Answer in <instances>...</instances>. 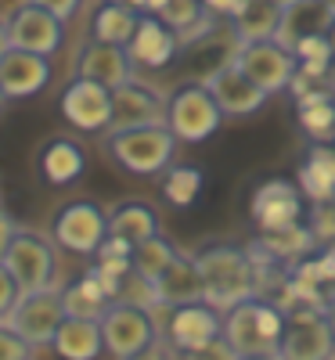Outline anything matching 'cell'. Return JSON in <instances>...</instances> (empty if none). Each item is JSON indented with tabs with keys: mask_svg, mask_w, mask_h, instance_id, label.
<instances>
[{
	"mask_svg": "<svg viewBox=\"0 0 335 360\" xmlns=\"http://www.w3.org/2000/svg\"><path fill=\"white\" fill-rule=\"evenodd\" d=\"M127 4H130L134 11H144V4H148V0H127Z\"/></svg>",
	"mask_w": 335,
	"mask_h": 360,
	"instance_id": "obj_43",
	"label": "cell"
},
{
	"mask_svg": "<svg viewBox=\"0 0 335 360\" xmlns=\"http://www.w3.org/2000/svg\"><path fill=\"white\" fill-rule=\"evenodd\" d=\"M331 144H335V137H331Z\"/></svg>",
	"mask_w": 335,
	"mask_h": 360,
	"instance_id": "obj_51",
	"label": "cell"
},
{
	"mask_svg": "<svg viewBox=\"0 0 335 360\" xmlns=\"http://www.w3.org/2000/svg\"><path fill=\"white\" fill-rule=\"evenodd\" d=\"M101 339H105V353L112 360H127L141 349H148L151 342H159V321L148 307L137 303H123V299H112L105 317H101Z\"/></svg>",
	"mask_w": 335,
	"mask_h": 360,
	"instance_id": "obj_6",
	"label": "cell"
},
{
	"mask_svg": "<svg viewBox=\"0 0 335 360\" xmlns=\"http://www.w3.org/2000/svg\"><path fill=\"white\" fill-rule=\"evenodd\" d=\"M51 76H54L51 58H44V54L11 47L4 58H0V90H4L8 101L37 98L40 90L51 83Z\"/></svg>",
	"mask_w": 335,
	"mask_h": 360,
	"instance_id": "obj_17",
	"label": "cell"
},
{
	"mask_svg": "<svg viewBox=\"0 0 335 360\" xmlns=\"http://www.w3.org/2000/svg\"><path fill=\"white\" fill-rule=\"evenodd\" d=\"M285 332V310L267 295L241 299L231 310H224V335L231 346L249 356V353H274Z\"/></svg>",
	"mask_w": 335,
	"mask_h": 360,
	"instance_id": "obj_3",
	"label": "cell"
},
{
	"mask_svg": "<svg viewBox=\"0 0 335 360\" xmlns=\"http://www.w3.org/2000/svg\"><path fill=\"white\" fill-rule=\"evenodd\" d=\"M37 169H40V176L47 180V184L65 188V184H72V180L83 176V169H87V152H83V144L72 141V137H54V141H47V144L40 148Z\"/></svg>",
	"mask_w": 335,
	"mask_h": 360,
	"instance_id": "obj_23",
	"label": "cell"
},
{
	"mask_svg": "<svg viewBox=\"0 0 335 360\" xmlns=\"http://www.w3.org/2000/svg\"><path fill=\"white\" fill-rule=\"evenodd\" d=\"M177 137L166 123L151 127H130V130H108L105 134V152L108 159L130 173V176H163L173 166L177 155Z\"/></svg>",
	"mask_w": 335,
	"mask_h": 360,
	"instance_id": "obj_2",
	"label": "cell"
},
{
	"mask_svg": "<svg viewBox=\"0 0 335 360\" xmlns=\"http://www.w3.org/2000/svg\"><path fill=\"white\" fill-rule=\"evenodd\" d=\"M127 360H177V353L170 349L166 339H159V342H151L148 349H141V353H134V356H127Z\"/></svg>",
	"mask_w": 335,
	"mask_h": 360,
	"instance_id": "obj_36",
	"label": "cell"
},
{
	"mask_svg": "<svg viewBox=\"0 0 335 360\" xmlns=\"http://www.w3.org/2000/svg\"><path fill=\"white\" fill-rule=\"evenodd\" d=\"M317 245V234L310 224H292V227H278V231H260V238L249 245L267 266H296L299 259H307L310 249Z\"/></svg>",
	"mask_w": 335,
	"mask_h": 360,
	"instance_id": "obj_20",
	"label": "cell"
},
{
	"mask_svg": "<svg viewBox=\"0 0 335 360\" xmlns=\"http://www.w3.org/2000/svg\"><path fill=\"white\" fill-rule=\"evenodd\" d=\"M224 112L206 83H180L166 98V127L180 144H202L220 130Z\"/></svg>",
	"mask_w": 335,
	"mask_h": 360,
	"instance_id": "obj_4",
	"label": "cell"
},
{
	"mask_svg": "<svg viewBox=\"0 0 335 360\" xmlns=\"http://www.w3.org/2000/svg\"><path fill=\"white\" fill-rule=\"evenodd\" d=\"M202 4H206V11H209V15L231 18V15H234V8L241 4V0H202Z\"/></svg>",
	"mask_w": 335,
	"mask_h": 360,
	"instance_id": "obj_39",
	"label": "cell"
},
{
	"mask_svg": "<svg viewBox=\"0 0 335 360\" xmlns=\"http://www.w3.org/2000/svg\"><path fill=\"white\" fill-rule=\"evenodd\" d=\"M331 18H335V11L324 4V0H292L289 8H282V22H278L274 40H278L282 47H289V51H296L310 37H328Z\"/></svg>",
	"mask_w": 335,
	"mask_h": 360,
	"instance_id": "obj_21",
	"label": "cell"
},
{
	"mask_svg": "<svg viewBox=\"0 0 335 360\" xmlns=\"http://www.w3.org/2000/svg\"><path fill=\"white\" fill-rule=\"evenodd\" d=\"M4 263L11 270V278L18 285V292H40V288H54V274H58V259H54V238L33 231V227H15L11 242L4 249Z\"/></svg>",
	"mask_w": 335,
	"mask_h": 360,
	"instance_id": "obj_5",
	"label": "cell"
},
{
	"mask_svg": "<svg viewBox=\"0 0 335 360\" xmlns=\"http://www.w3.org/2000/svg\"><path fill=\"white\" fill-rule=\"evenodd\" d=\"M195 263L206 285V303H213L217 310H231L241 299L267 295V278L274 270L253 249H238L227 242H213L198 249Z\"/></svg>",
	"mask_w": 335,
	"mask_h": 360,
	"instance_id": "obj_1",
	"label": "cell"
},
{
	"mask_svg": "<svg viewBox=\"0 0 335 360\" xmlns=\"http://www.w3.org/2000/svg\"><path fill=\"white\" fill-rule=\"evenodd\" d=\"M274 4H278V8H289V4H292V0H274Z\"/></svg>",
	"mask_w": 335,
	"mask_h": 360,
	"instance_id": "obj_46",
	"label": "cell"
},
{
	"mask_svg": "<svg viewBox=\"0 0 335 360\" xmlns=\"http://www.w3.org/2000/svg\"><path fill=\"white\" fill-rule=\"evenodd\" d=\"M33 4L47 8V11H51V15H58V18H72V15L80 11L83 0H33Z\"/></svg>",
	"mask_w": 335,
	"mask_h": 360,
	"instance_id": "obj_37",
	"label": "cell"
},
{
	"mask_svg": "<svg viewBox=\"0 0 335 360\" xmlns=\"http://www.w3.org/2000/svg\"><path fill=\"white\" fill-rule=\"evenodd\" d=\"M328 86L335 90V62H331V69H328Z\"/></svg>",
	"mask_w": 335,
	"mask_h": 360,
	"instance_id": "obj_45",
	"label": "cell"
},
{
	"mask_svg": "<svg viewBox=\"0 0 335 360\" xmlns=\"http://www.w3.org/2000/svg\"><path fill=\"white\" fill-rule=\"evenodd\" d=\"M15 220H11V213L8 209H0V259H4V249H8V242H11V234H15Z\"/></svg>",
	"mask_w": 335,
	"mask_h": 360,
	"instance_id": "obj_38",
	"label": "cell"
},
{
	"mask_svg": "<svg viewBox=\"0 0 335 360\" xmlns=\"http://www.w3.org/2000/svg\"><path fill=\"white\" fill-rule=\"evenodd\" d=\"M159 332L173 353L195 349L209 339L224 335V310H217L206 299H198V303H180V307H163Z\"/></svg>",
	"mask_w": 335,
	"mask_h": 360,
	"instance_id": "obj_12",
	"label": "cell"
},
{
	"mask_svg": "<svg viewBox=\"0 0 335 360\" xmlns=\"http://www.w3.org/2000/svg\"><path fill=\"white\" fill-rule=\"evenodd\" d=\"M62 303L69 317H90V321H101L112 295L105 292V285L94 278V270H83L80 278H72L69 285H62Z\"/></svg>",
	"mask_w": 335,
	"mask_h": 360,
	"instance_id": "obj_29",
	"label": "cell"
},
{
	"mask_svg": "<svg viewBox=\"0 0 335 360\" xmlns=\"http://www.w3.org/2000/svg\"><path fill=\"white\" fill-rule=\"evenodd\" d=\"M177 360H241V353L231 346L227 335H217V339H209L195 349H180Z\"/></svg>",
	"mask_w": 335,
	"mask_h": 360,
	"instance_id": "obj_33",
	"label": "cell"
},
{
	"mask_svg": "<svg viewBox=\"0 0 335 360\" xmlns=\"http://www.w3.org/2000/svg\"><path fill=\"white\" fill-rule=\"evenodd\" d=\"M144 11H134L130 4H115V0H105V4L94 11L90 18V40H101V44H119L127 47L137 33V22Z\"/></svg>",
	"mask_w": 335,
	"mask_h": 360,
	"instance_id": "obj_30",
	"label": "cell"
},
{
	"mask_svg": "<svg viewBox=\"0 0 335 360\" xmlns=\"http://www.w3.org/2000/svg\"><path fill=\"white\" fill-rule=\"evenodd\" d=\"M180 249L170 242V238L159 231V234H151V238H144V242L141 245H134V270H137V274L141 278H148L151 285H156V278L163 274V270L173 263V256H177Z\"/></svg>",
	"mask_w": 335,
	"mask_h": 360,
	"instance_id": "obj_31",
	"label": "cell"
},
{
	"mask_svg": "<svg viewBox=\"0 0 335 360\" xmlns=\"http://www.w3.org/2000/svg\"><path fill=\"white\" fill-rule=\"evenodd\" d=\"M115 4H127V0H115Z\"/></svg>",
	"mask_w": 335,
	"mask_h": 360,
	"instance_id": "obj_50",
	"label": "cell"
},
{
	"mask_svg": "<svg viewBox=\"0 0 335 360\" xmlns=\"http://www.w3.org/2000/svg\"><path fill=\"white\" fill-rule=\"evenodd\" d=\"M151 123H166V94H159L141 76L112 90V130L151 127Z\"/></svg>",
	"mask_w": 335,
	"mask_h": 360,
	"instance_id": "obj_15",
	"label": "cell"
},
{
	"mask_svg": "<svg viewBox=\"0 0 335 360\" xmlns=\"http://www.w3.org/2000/svg\"><path fill=\"white\" fill-rule=\"evenodd\" d=\"M324 314H328V324H331V332H335V292L328 295V303H324Z\"/></svg>",
	"mask_w": 335,
	"mask_h": 360,
	"instance_id": "obj_42",
	"label": "cell"
},
{
	"mask_svg": "<svg viewBox=\"0 0 335 360\" xmlns=\"http://www.w3.org/2000/svg\"><path fill=\"white\" fill-rule=\"evenodd\" d=\"M299 188L307 195V202H328L335 195V144L314 141L307 159L299 166Z\"/></svg>",
	"mask_w": 335,
	"mask_h": 360,
	"instance_id": "obj_28",
	"label": "cell"
},
{
	"mask_svg": "<svg viewBox=\"0 0 335 360\" xmlns=\"http://www.w3.org/2000/svg\"><path fill=\"white\" fill-rule=\"evenodd\" d=\"M324 4H328V8H331V11H335V0H324Z\"/></svg>",
	"mask_w": 335,
	"mask_h": 360,
	"instance_id": "obj_48",
	"label": "cell"
},
{
	"mask_svg": "<svg viewBox=\"0 0 335 360\" xmlns=\"http://www.w3.org/2000/svg\"><path fill=\"white\" fill-rule=\"evenodd\" d=\"M296 119L299 127L310 134V141H331L335 137V90L324 86H310L296 94Z\"/></svg>",
	"mask_w": 335,
	"mask_h": 360,
	"instance_id": "obj_26",
	"label": "cell"
},
{
	"mask_svg": "<svg viewBox=\"0 0 335 360\" xmlns=\"http://www.w3.org/2000/svg\"><path fill=\"white\" fill-rule=\"evenodd\" d=\"M241 360H285V356L274 349V353H249V356H241Z\"/></svg>",
	"mask_w": 335,
	"mask_h": 360,
	"instance_id": "obj_41",
	"label": "cell"
},
{
	"mask_svg": "<svg viewBox=\"0 0 335 360\" xmlns=\"http://www.w3.org/2000/svg\"><path fill=\"white\" fill-rule=\"evenodd\" d=\"M156 295H159V307H180V303H198V299H206V285H202L195 256L177 252L173 263L156 278Z\"/></svg>",
	"mask_w": 335,
	"mask_h": 360,
	"instance_id": "obj_22",
	"label": "cell"
},
{
	"mask_svg": "<svg viewBox=\"0 0 335 360\" xmlns=\"http://www.w3.org/2000/svg\"><path fill=\"white\" fill-rule=\"evenodd\" d=\"M127 51H130V58H134L137 69L156 72V69L173 65V58L180 54V37L173 33V29H170L163 18H156V15L144 11L141 22H137L134 40L127 44Z\"/></svg>",
	"mask_w": 335,
	"mask_h": 360,
	"instance_id": "obj_19",
	"label": "cell"
},
{
	"mask_svg": "<svg viewBox=\"0 0 335 360\" xmlns=\"http://www.w3.org/2000/svg\"><path fill=\"white\" fill-rule=\"evenodd\" d=\"M285 360H335V332L324 307L296 303L285 310V332L278 342Z\"/></svg>",
	"mask_w": 335,
	"mask_h": 360,
	"instance_id": "obj_7",
	"label": "cell"
},
{
	"mask_svg": "<svg viewBox=\"0 0 335 360\" xmlns=\"http://www.w3.org/2000/svg\"><path fill=\"white\" fill-rule=\"evenodd\" d=\"M206 86H209V94L217 98V105H220V112L224 115H234V119H241V115H256L263 105H267V90H260L246 72L241 69H234L231 65V58L224 65H217L206 79H202Z\"/></svg>",
	"mask_w": 335,
	"mask_h": 360,
	"instance_id": "obj_16",
	"label": "cell"
},
{
	"mask_svg": "<svg viewBox=\"0 0 335 360\" xmlns=\"http://www.w3.org/2000/svg\"><path fill=\"white\" fill-rule=\"evenodd\" d=\"M51 238L72 256H94L108 238V213L90 198H72L51 217Z\"/></svg>",
	"mask_w": 335,
	"mask_h": 360,
	"instance_id": "obj_8",
	"label": "cell"
},
{
	"mask_svg": "<svg viewBox=\"0 0 335 360\" xmlns=\"http://www.w3.org/2000/svg\"><path fill=\"white\" fill-rule=\"evenodd\" d=\"M328 44H331V51H335V18H331V29H328Z\"/></svg>",
	"mask_w": 335,
	"mask_h": 360,
	"instance_id": "obj_44",
	"label": "cell"
},
{
	"mask_svg": "<svg viewBox=\"0 0 335 360\" xmlns=\"http://www.w3.org/2000/svg\"><path fill=\"white\" fill-rule=\"evenodd\" d=\"M65 317L69 314H65V303H62V288L54 285V288H40V292H22L4 321L33 349H51V342H54Z\"/></svg>",
	"mask_w": 335,
	"mask_h": 360,
	"instance_id": "obj_9",
	"label": "cell"
},
{
	"mask_svg": "<svg viewBox=\"0 0 335 360\" xmlns=\"http://www.w3.org/2000/svg\"><path fill=\"white\" fill-rule=\"evenodd\" d=\"M58 112L80 134H108L112 130V90L87 76H72L62 86V94H58Z\"/></svg>",
	"mask_w": 335,
	"mask_h": 360,
	"instance_id": "obj_11",
	"label": "cell"
},
{
	"mask_svg": "<svg viewBox=\"0 0 335 360\" xmlns=\"http://www.w3.org/2000/svg\"><path fill=\"white\" fill-rule=\"evenodd\" d=\"M108 234L123 238L130 245H141L144 238L159 234V209L141 198H127L108 209Z\"/></svg>",
	"mask_w": 335,
	"mask_h": 360,
	"instance_id": "obj_27",
	"label": "cell"
},
{
	"mask_svg": "<svg viewBox=\"0 0 335 360\" xmlns=\"http://www.w3.org/2000/svg\"><path fill=\"white\" fill-rule=\"evenodd\" d=\"M18 295H22V292H18V285H15V278H11V270L0 263V321L8 317V310L15 307Z\"/></svg>",
	"mask_w": 335,
	"mask_h": 360,
	"instance_id": "obj_35",
	"label": "cell"
},
{
	"mask_svg": "<svg viewBox=\"0 0 335 360\" xmlns=\"http://www.w3.org/2000/svg\"><path fill=\"white\" fill-rule=\"evenodd\" d=\"M51 353L58 360H101L105 339H101V321L90 317H65L58 335L51 342Z\"/></svg>",
	"mask_w": 335,
	"mask_h": 360,
	"instance_id": "obj_24",
	"label": "cell"
},
{
	"mask_svg": "<svg viewBox=\"0 0 335 360\" xmlns=\"http://www.w3.org/2000/svg\"><path fill=\"white\" fill-rule=\"evenodd\" d=\"M202 184H206V173L198 169V166H170L166 173H163V195H166V202L170 205H177V209H188L198 195H202Z\"/></svg>",
	"mask_w": 335,
	"mask_h": 360,
	"instance_id": "obj_32",
	"label": "cell"
},
{
	"mask_svg": "<svg viewBox=\"0 0 335 360\" xmlns=\"http://www.w3.org/2000/svg\"><path fill=\"white\" fill-rule=\"evenodd\" d=\"M231 22V40L238 44H260V40H274L282 22V8L274 0H241L234 8Z\"/></svg>",
	"mask_w": 335,
	"mask_h": 360,
	"instance_id": "obj_25",
	"label": "cell"
},
{
	"mask_svg": "<svg viewBox=\"0 0 335 360\" xmlns=\"http://www.w3.org/2000/svg\"><path fill=\"white\" fill-rule=\"evenodd\" d=\"M76 76H87V79L115 90V86H123V83H130L137 76V65H134V58H130L127 47L90 40L80 51V58H76Z\"/></svg>",
	"mask_w": 335,
	"mask_h": 360,
	"instance_id": "obj_18",
	"label": "cell"
},
{
	"mask_svg": "<svg viewBox=\"0 0 335 360\" xmlns=\"http://www.w3.org/2000/svg\"><path fill=\"white\" fill-rule=\"evenodd\" d=\"M253 220L260 231H278V227H292L303 220V209H307V195L296 180H267L256 188L253 195Z\"/></svg>",
	"mask_w": 335,
	"mask_h": 360,
	"instance_id": "obj_14",
	"label": "cell"
},
{
	"mask_svg": "<svg viewBox=\"0 0 335 360\" xmlns=\"http://www.w3.org/2000/svg\"><path fill=\"white\" fill-rule=\"evenodd\" d=\"M8 105V98H4V90H0V108H4Z\"/></svg>",
	"mask_w": 335,
	"mask_h": 360,
	"instance_id": "obj_47",
	"label": "cell"
},
{
	"mask_svg": "<svg viewBox=\"0 0 335 360\" xmlns=\"http://www.w3.org/2000/svg\"><path fill=\"white\" fill-rule=\"evenodd\" d=\"M328 202H331V205H335V195H331V198H328Z\"/></svg>",
	"mask_w": 335,
	"mask_h": 360,
	"instance_id": "obj_49",
	"label": "cell"
},
{
	"mask_svg": "<svg viewBox=\"0 0 335 360\" xmlns=\"http://www.w3.org/2000/svg\"><path fill=\"white\" fill-rule=\"evenodd\" d=\"M11 51V37H8V22H0V58Z\"/></svg>",
	"mask_w": 335,
	"mask_h": 360,
	"instance_id": "obj_40",
	"label": "cell"
},
{
	"mask_svg": "<svg viewBox=\"0 0 335 360\" xmlns=\"http://www.w3.org/2000/svg\"><path fill=\"white\" fill-rule=\"evenodd\" d=\"M231 65L241 69L267 94H282L299 72V58L278 40H260V44H238L231 51Z\"/></svg>",
	"mask_w": 335,
	"mask_h": 360,
	"instance_id": "obj_10",
	"label": "cell"
},
{
	"mask_svg": "<svg viewBox=\"0 0 335 360\" xmlns=\"http://www.w3.org/2000/svg\"><path fill=\"white\" fill-rule=\"evenodd\" d=\"M8 37H11V47H22V51L51 58L58 47L65 44V18H58L47 8L25 0V4H18L8 15Z\"/></svg>",
	"mask_w": 335,
	"mask_h": 360,
	"instance_id": "obj_13",
	"label": "cell"
},
{
	"mask_svg": "<svg viewBox=\"0 0 335 360\" xmlns=\"http://www.w3.org/2000/svg\"><path fill=\"white\" fill-rule=\"evenodd\" d=\"M0 360H33V346L8 321H0Z\"/></svg>",
	"mask_w": 335,
	"mask_h": 360,
	"instance_id": "obj_34",
	"label": "cell"
}]
</instances>
